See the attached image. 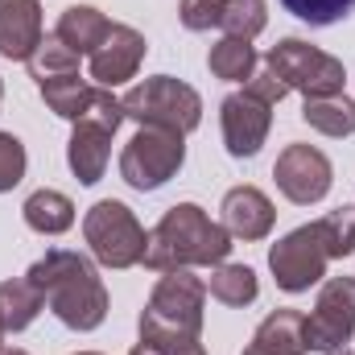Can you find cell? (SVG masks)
<instances>
[{
    "mask_svg": "<svg viewBox=\"0 0 355 355\" xmlns=\"http://www.w3.org/2000/svg\"><path fill=\"white\" fill-rule=\"evenodd\" d=\"M42 297H46V310L71 327V331H95L103 318H107V289L99 281V272L83 252H71V248H50L42 261H33L25 272Z\"/></svg>",
    "mask_w": 355,
    "mask_h": 355,
    "instance_id": "1",
    "label": "cell"
},
{
    "mask_svg": "<svg viewBox=\"0 0 355 355\" xmlns=\"http://www.w3.org/2000/svg\"><path fill=\"white\" fill-rule=\"evenodd\" d=\"M232 252V236L223 223H215L198 202H178L162 215V223L149 232L145 261L141 265L153 272L170 268H211L223 265Z\"/></svg>",
    "mask_w": 355,
    "mask_h": 355,
    "instance_id": "2",
    "label": "cell"
},
{
    "mask_svg": "<svg viewBox=\"0 0 355 355\" xmlns=\"http://www.w3.org/2000/svg\"><path fill=\"white\" fill-rule=\"evenodd\" d=\"M202 306H207V281H198L190 268H170L149 293V306L141 310V339L145 343H170V339H198L202 335Z\"/></svg>",
    "mask_w": 355,
    "mask_h": 355,
    "instance_id": "3",
    "label": "cell"
},
{
    "mask_svg": "<svg viewBox=\"0 0 355 355\" xmlns=\"http://www.w3.org/2000/svg\"><path fill=\"white\" fill-rule=\"evenodd\" d=\"M120 107H124V120L174 128L182 137L202 124V95L174 75H153V79L128 87L120 95Z\"/></svg>",
    "mask_w": 355,
    "mask_h": 355,
    "instance_id": "4",
    "label": "cell"
},
{
    "mask_svg": "<svg viewBox=\"0 0 355 355\" xmlns=\"http://www.w3.org/2000/svg\"><path fill=\"white\" fill-rule=\"evenodd\" d=\"M83 240L103 268H132L145 261L149 232L120 198H99L83 215Z\"/></svg>",
    "mask_w": 355,
    "mask_h": 355,
    "instance_id": "5",
    "label": "cell"
},
{
    "mask_svg": "<svg viewBox=\"0 0 355 355\" xmlns=\"http://www.w3.org/2000/svg\"><path fill=\"white\" fill-rule=\"evenodd\" d=\"M182 162H186V137L182 132L157 128V124H141L137 137L120 153V178L132 190L149 194V190H162L182 170Z\"/></svg>",
    "mask_w": 355,
    "mask_h": 355,
    "instance_id": "6",
    "label": "cell"
},
{
    "mask_svg": "<svg viewBox=\"0 0 355 355\" xmlns=\"http://www.w3.org/2000/svg\"><path fill=\"white\" fill-rule=\"evenodd\" d=\"M265 71H272L289 91H302L306 99L310 95H339L343 79H347V71L335 54H327V50H318L302 37L277 42L265 54Z\"/></svg>",
    "mask_w": 355,
    "mask_h": 355,
    "instance_id": "7",
    "label": "cell"
},
{
    "mask_svg": "<svg viewBox=\"0 0 355 355\" xmlns=\"http://www.w3.org/2000/svg\"><path fill=\"white\" fill-rule=\"evenodd\" d=\"M327 248H322V236H318V223H302L293 227L289 236H281L272 248H268V268H272V281L277 289L285 293H306L310 285H318L327 277Z\"/></svg>",
    "mask_w": 355,
    "mask_h": 355,
    "instance_id": "8",
    "label": "cell"
},
{
    "mask_svg": "<svg viewBox=\"0 0 355 355\" xmlns=\"http://www.w3.org/2000/svg\"><path fill=\"white\" fill-rule=\"evenodd\" d=\"M355 335V277H331L318 289L314 314H306V343L310 352L339 355Z\"/></svg>",
    "mask_w": 355,
    "mask_h": 355,
    "instance_id": "9",
    "label": "cell"
},
{
    "mask_svg": "<svg viewBox=\"0 0 355 355\" xmlns=\"http://www.w3.org/2000/svg\"><path fill=\"white\" fill-rule=\"evenodd\" d=\"M272 178H277V190L297 202V207H310V202H322L331 194V182H335V170H331V157L314 145H285L277 166H272Z\"/></svg>",
    "mask_w": 355,
    "mask_h": 355,
    "instance_id": "10",
    "label": "cell"
},
{
    "mask_svg": "<svg viewBox=\"0 0 355 355\" xmlns=\"http://www.w3.org/2000/svg\"><path fill=\"white\" fill-rule=\"evenodd\" d=\"M219 124H223V145L232 157H257L272 128V107L252 99L248 91H236L219 103Z\"/></svg>",
    "mask_w": 355,
    "mask_h": 355,
    "instance_id": "11",
    "label": "cell"
},
{
    "mask_svg": "<svg viewBox=\"0 0 355 355\" xmlns=\"http://www.w3.org/2000/svg\"><path fill=\"white\" fill-rule=\"evenodd\" d=\"M145 33L132 25H112L103 46L91 54V79L95 87H124L128 79H137L141 62H145Z\"/></svg>",
    "mask_w": 355,
    "mask_h": 355,
    "instance_id": "12",
    "label": "cell"
},
{
    "mask_svg": "<svg viewBox=\"0 0 355 355\" xmlns=\"http://www.w3.org/2000/svg\"><path fill=\"white\" fill-rule=\"evenodd\" d=\"M223 227H227V236L232 240H244V244H252V240H265L268 232H272V223H277V211H272V202H268L265 190H257V186H232L227 194H223Z\"/></svg>",
    "mask_w": 355,
    "mask_h": 355,
    "instance_id": "13",
    "label": "cell"
},
{
    "mask_svg": "<svg viewBox=\"0 0 355 355\" xmlns=\"http://www.w3.org/2000/svg\"><path fill=\"white\" fill-rule=\"evenodd\" d=\"M42 37L46 33L37 0H0V54L8 62H29Z\"/></svg>",
    "mask_w": 355,
    "mask_h": 355,
    "instance_id": "14",
    "label": "cell"
},
{
    "mask_svg": "<svg viewBox=\"0 0 355 355\" xmlns=\"http://www.w3.org/2000/svg\"><path fill=\"white\" fill-rule=\"evenodd\" d=\"M107 157H112V132H103L95 124H75L71 145H67L71 174L79 178L83 186H95L103 178V170H107Z\"/></svg>",
    "mask_w": 355,
    "mask_h": 355,
    "instance_id": "15",
    "label": "cell"
},
{
    "mask_svg": "<svg viewBox=\"0 0 355 355\" xmlns=\"http://www.w3.org/2000/svg\"><path fill=\"white\" fill-rule=\"evenodd\" d=\"M107 29H112V21H107L99 8H91V4H71V8L58 17V25H54V37H58L62 46H71L79 58H83V54L91 58V54L103 46Z\"/></svg>",
    "mask_w": 355,
    "mask_h": 355,
    "instance_id": "16",
    "label": "cell"
},
{
    "mask_svg": "<svg viewBox=\"0 0 355 355\" xmlns=\"http://www.w3.org/2000/svg\"><path fill=\"white\" fill-rule=\"evenodd\" d=\"M252 347L265 355H302L306 343V314L302 310H272L252 335Z\"/></svg>",
    "mask_w": 355,
    "mask_h": 355,
    "instance_id": "17",
    "label": "cell"
},
{
    "mask_svg": "<svg viewBox=\"0 0 355 355\" xmlns=\"http://www.w3.org/2000/svg\"><path fill=\"white\" fill-rule=\"evenodd\" d=\"M21 215H25V227L37 232V236H62V232L75 227V202L62 190H50V186L33 190L25 198Z\"/></svg>",
    "mask_w": 355,
    "mask_h": 355,
    "instance_id": "18",
    "label": "cell"
},
{
    "mask_svg": "<svg viewBox=\"0 0 355 355\" xmlns=\"http://www.w3.org/2000/svg\"><path fill=\"white\" fill-rule=\"evenodd\" d=\"M46 310V297L42 289L29 281V277H12V281H0V322L8 335L33 327V318Z\"/></svg>",
    "mask_w": 355,
    "mask_h": 355,
    "instance_id": "19",
    "label": "cell"
},
{
    "mask_svg": "<svg viewBox=\"0 0 355 355\" xmlns=\"http://www.w3.org/2000/svg\"><path fill=\"white\" fill-rule=\"evenodd\" d=\"M302 120L322 132V137H352L355 132V103L339 91V95H310L302 103Z\"/></svg>",
    "mask_w": 355,
    "mask_h": 355,
    "instance_id": "20",
    "label": "cell"
},
{
    "mask_svg": "<svg viewBox=\"0 0 355 355\" xmlns=\"http://www.w3.org/2000/svg\"><path fill=\"white\" fill-rule=\"evenodd\" d=\"M257 62H261L257 58V46L244 42V37H219L211 46V54H207L211 75L223 79V83H248L257 75Z\"/></svg>",
    "mask_w": 355,
    "mask_h": 355,
    "instance_id": "21",
    "label": "cell"
},
{
    "mask_svg": "<svg viewBox=\"0 0 355 355\" xmlns=\"http://www.w3.org/2000/svg\"><path fill=\"white\" fill-rule=\"evenodd\" d=\"M37 91H42V99H46V107H50L54 116H62V120H71V124H75V120L87 112L95 83H87V79L75 71V75H58V79L37 83Z\"/></svg>",
    "mask_w": 355,
    "mask_h": 355,
    "instance_id": "22",
    "label": "cell"
},
{
    "mask_svg": "<svg viewBox=\"0 0 355 355\" xmlns=\"http://www.w3.org/2000/svg\"><path fill=\"white\" fill-rule=\"evenodd\" d=\"M207 293L215 302H223V306H252L257 293H261V281H257V272L248 265H227L223 261V265H215V272H211Z\"/></svg>",
    "mask_w": 355,
    "mask_h": 355,
    "instance_id": "23",
    "label": "cell"
},
{
    "mask_svg": "<svg viewBox=\"0 0 355 355\" xmlns=\"http://www.w3.org/2000/svg\"><path fill=\"white\" fill-rule=\"evenodd\" d=\"M25 67H29V75H33L37 83H46V79H58V75H75V71H79V54H75L71 46H62V42L50 33V37H42V46L33 50V58H29Z\"/></svg>",
    "mask_w": 355,
    "mask_h": 355,
    "instance_id": "24",
    "label": "cell"
},
{
    "mask_svg": "<svg viewBox=\"0 0 355 355\" xmlns=\"http://www.w3.org/2000/svg\"><path fill=\"white\" fill-rule=\"evenodd\" d=\"M318 223V236H322V248L331 261H343L355 252V207H339V211H327Z\"/></svg>",
    "mask_w": 355,
    "mask_h": 355,
    "instance_id": "25",
    "label": "cell"
},
{
    "mask_svg": "<svg viewBox=\"0 0 355 355\" xmlns=\"http://www.w3.org/2000/svg\"><path fill=\"white\" fill-rule=\"evenodd\" d=\"M268 25V12H265V0H223V37H244L252 42L261 29Z\"/></svg>",
    "mask_w": 355,
    "mask_h": 355,
    "instance_id": "26",
    "label": "cell"
},
{
    "mask_svg": "<svg viewBox=\"0 0 355 355\" xmlns=\"http://www.w3.org/2000/svg\"><path fill=\"white\" fill-rule=\"evenodd\" d=\"M281 8H285V12H293L297 21H306V25L322 29V25L343 21V17L355 8V0H281Z\"/></svg>",
    "mask_w": 355,
    "mask_h": 355,
    "instance_id": "27",
    "label": "cell"
},
{
    "mask_svg": "<svg viewBox=\"0 0 355 355\" xmlns=\"http://www.w3.org/2000/svg\"><path fill=\"white\" fill-rule=\"evenodd\" d=\"M75 124H95V128H103V132H112V137H116V128L124 124V107H120V99H116L107 87H95V91H91L87 112H83Z\"/></svg>",
    "mask_w": 355,
    "mask_h": 355,
    "instance_id": "28",
    "label": "cell"
},
{
    "mask_svg": "<svg viewBox=\"0 0 355 355\" xmlns=\"http://www.w3.org/2000/svg\"><path fill=\"white\" fill-rule=\"evenodd\" d=\"M25 166H29L25 145H21L12 132H0V194L12 190V186L25 178Z\"/></svg>",
    "mask_w": 355,
    "mask_h": 355,
    "instance_id": "29",
    "label": "cell"
},
{
    "mask_svg": "<svg viewBox=\"0 0 355 355\" xmlns=\"http://www.w3.org/2000/svg\"><path fill=\"white\" fill-rule=\"evenodd\" d=\"M178 17H182V25L194 29V33L219 29V21H223V0H182Z\"/></svg>",
    "mask_w": 355,
    "mask_h": 355,
    "instance_id": "30",
    "label": "cell"
},
{
    "mask_svg": "<svg viewBox=\"0 0 355 355\" xmlns=\"http://www.w3.org/2000/svg\"><path fill=\"white\" fill-rule=\"evenodd\" d=\"M244 91H248L252 99L268 103V107H277V103H281V99L289 95V87H285V83H281V79H277L272 71H257V75H252V79L244 83Z\"/></svg>",
    "mask_w": 355,
    "mask_h": 355,
    "instance_id": "31",
    "label": "cell"
},
{
    "mask_svg": "<svg viewBox=\"0 0 355 355\" xmlns=\"http://www.w3.org/2000/svg\"><path fill=\"white\" fill-rule=\"evenodd\" d=\"M166 355H207L198 339H170V343H157Z\"/></svg>",
    "mask_w": 355,
    "mask_h": 355,
    "instance_id": "32",
    "label": "cell"
},
{
    "mask_svg": "<svg viewBox=\"0 0 355 355\" xmlns=\"http://www.w3.org/2000/svg\"><path fill=\"white\" fill-rule=\"evenodd\" d=\"M128 355H166V352H162L157 343H145V339H141V343H137V347H132Z\"/></svg>",
    "mask_w": 355,
    "mask_h": 355,
    "instance_id": "33",
    "label": "cell"
},
{
    "mask_svg": "<svg viewBox=\"0 0 355 355\" xmlns=\"http://www.w3.org/2000/svg\"><path fill=\"white\" fill-rule=\"evenodd\" d=\"M0 355H29V352H21V347H0Z\"/></svg>",
    "mask_w": 355,
    "mask_h": 355,
    "instance_id": "34",
    "label": "cell"
},
{
    "mask_svg": "<svg viewBox=\"0 0 355 355\" xmlns=\"http://www.w3.org/2000/svg\"><path fill=\"white\" fill-rule=\"evenodd\" d=\"M244 355H265V352H257V347H252V343H248V347H244Z\"/></svg>",
    "mask_w": 355,
    "mask_h": 355,
    "instance_id": "35",
    "label": "cell"
},
{
    "mask_svg": "<svg viewBox=\"0 0 355 355\" xmlns=\"http://www.w3.org/2000/svg\"><path fill=\"white\" fill-rule=\"evenodd\" d=\"M4 335H8V331H4V322H0V347H4Z\"/></svg>",
    "mask_w": 355,
    "mask_h": 355,
    "instance_id": "36",
    "label": "cell"
},
{
    "mask_svg": "<svg viewBox=\"0 0 355 355\" xmlns=\"http://www.w3.org/2000/svg\"><path fill=\"white\" fill-rule=\"evenodd\" d=\"M75 355H99V352H75Z\"/></svg>",
    "mask_w": 355,
    "mask_h": 355,
    "instance_id": "37",
    "label": "cell"
},
{
    "mask_svg": "<svg viewBox=\"0 0 355 355\" xmlns=\"http://www.w3.org/2000/svg\"><path fill=\"white\" fill-rule=\"evenodd\" d=\"M0 99H4V83H0Z\"/></svg>",
    "mask_w": 355,
    "mask_h": 355,
    "instance_id": "38",
    "label": "cell"
},
{
    "mask_svg": "<svg viewBox=\"0 0 355 355\" xmlns=\"http://www.w3.org/2000/svg\"><path fill=\"white\" fill-rule=\"evenodd\" d=\"M339 355H352V352H347V347H343V352H339Z\"/></svg>",
    "mask_w": 355,
    "mask_h": 355,
    "instance_id": "39",
    "label": "cell"
}]
</instances>
